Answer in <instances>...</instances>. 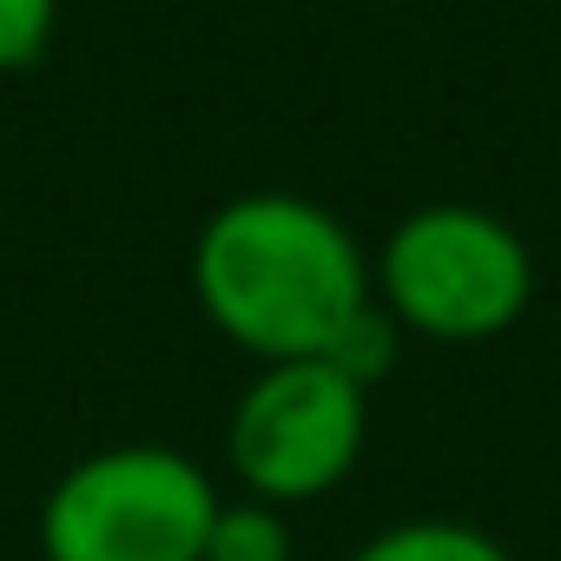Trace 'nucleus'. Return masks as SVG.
I'll list each match as a JSON object with an SVG mask.
<instances>
[{
    "label": "nucleus",
    "mask_w": 561,
    "mask_h": 561,
    "mask_svg": "<svg viewBox=\"0 0 561 561\" xmlns=\"http://www.w3.org/2000/svg\"><path fill=\"white\" fill-rule=\"evenodd\" d=\"M192 298L257 364L324 357L377 298L357 238L298 192H238L192 238Z\"/></svg>",
    "instance_id": "f257e3e1"
},
{
    "label": "nucleus",
    "mask_w": 561,
    "mask_h": 561,
    "mask_svg": "<svg viewBox=\"0 0 561 561\" xmlns=\"http://www.w3.org/2000/svg\"><path fill=\"white\" fill-rule=\"evenodd\" d=\"M370 285L410 337L489 344L522 324L535 298V257L522 231L482 205H423L390 225Z\"/></svg>",
    "instance_id": "f03ea898"
},
{
    "label": "nucleus",
    "mask_w": 561,
    "mask_h": 561,
    "mask_svg": "<svg viewBox=\"0 0 561 561\" xmlns=\"http://www.w3.org/2000/svg\"><path fill=\"white\" fill-rule=\"evenodd\" d=\"M211 476L172 443H113L80 456L41 502L47 561H205L218 515Z\"/></svg>",
    "instance_id": "7ed1b4c3"
},
{
    "label": "nucleus",
    "mask_w": 561,
    "mask_h": 561,
    "mask_svg": "<svg viewBox=\"0 0 561 561\" xmlns=\"http://www.w3.org/2000/svg\"><path fill=\"white\" fill-rule=\"evenodd\" d=\"M364 436H370V390H357L324 357H291V364H257V377L231 410L225 456L244 495L291 508L331 495L357 469Z\"/></svg>",
    "instance_id": "20e7f679"
},
{
    "label": "nucleus",
    "mask_w": 561,
    "mask_h": 561,
    "mask_svg": "<svg viewBox=\"0 0 561 561\" xmlns=\"http://www.w3.org/2000/svg\"><path fill=\"white\" fill-rule=\"evenodd\" d=\"M351 561H515L489 528H469V522H449V515H416V522H397L383 535H370Z\"/></svg>",
    "instance_id": "39448f33"
},
{
    "label": "nucleus",
    "mask_w": 561,
    "mask_h": 561,
    "mask_svg": "<svg viewBox=\"0 0 561 561\" xmlns=\"http://www.w3.org/2000/svg\"><path fill=\"white\" fill-rule=\"evenodd\" d=\"M298 535H291V515L277 502H218L211 515V535H205V561H291Z\"/></svg>",
    "instance_id": "423d86ee"
},
{
    "label": "nucleus",
    "mask_w": 561,
    "mask_h": 561,
    "mask_svg": "<svg viewBox=\"0 0 561 561\" xmlns=\"http://www.w3.org/2000/svg\"><path fill=\"white\" fill-rule=\"evenodd\" d=\"M403 337H410V331H403V324H397V318H390L377 298H370V305H364V311H357V318L337 331V344L324 351V364H337V370H344L357 390H377V383L397 370V357H403Z\"/></svg>",
    "instance_id": "0eeeda50"
},
{
    "label": "nucleus",
    "mask_w": 561,
    "mask_h": 561,
    "mask_svg": "<svg viewBox=\"0 0 561 561\" xmlns=\"http://www.w3.org/2000/svg\"><path fill=\"white\" fill-rule=\"evenodd\" d=\"M54 27H60V0H0V73L34 67Z\"/></svg>",
    "instance_id": "6e6552de"
}]
</instances>
